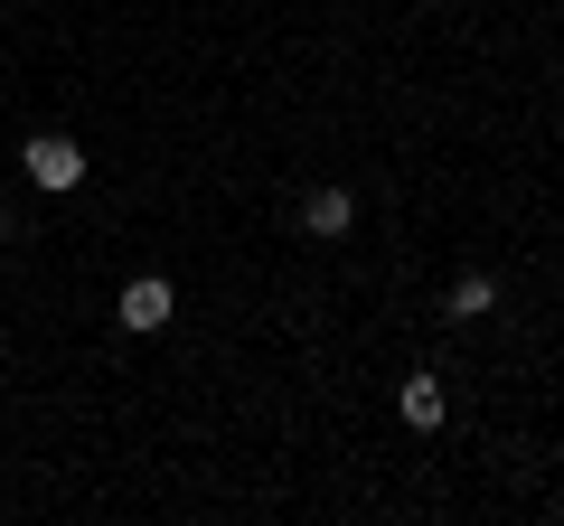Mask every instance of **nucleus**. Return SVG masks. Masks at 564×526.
Instances as JSON below:
<instances>
[{"label":"nucleus","instance_id":"6","mask_svg":"<svg viewBox=\"0 0 564 526\" xmlns=\"http://www.w3.org/2000/svg\"><path fill=\"white\" fill-rule=\"evenodd\" d=\"M0 244H10V217H0Z\"/></svg>","mask_w":564,"mask_h":526},{"label":"nucleus","instance_id":"2","mask_svg":"<svg viewBox=\"0 0 564 526\" xmlns=\"http://www.w3.org/2000/svg\"><path fill=\"white\" fill-rule=\"evenodd\" d=\"M170 310H180V302H170V283H161V273L122 283V329H170Z\"/></svg>","mask_w":564,"mask_h":526},{"label":"nucleus","instance_id":"3","mask_svg":"<svg viewBox=\"0 0 564 526\" xmlns=\"http://www.w3.org/2000/svg\"><path fill=\"white\" fill-rule=\"evenodd\" d=\"M302 226H311V235H348V226H358V198H348V188H311V198H302Z\"/></svg>","mask_w":564,"mask_h":526},{"label":"nucleus","instance_id":"1","mask_svg":"<svg viewBox=\"0 0 564 526\" xmlns=\"http://www.w3.org/2000/svg\"><path fill=\"white\" fill-rule=\"evenodd\" d=\"M20 169H29L39 188H76V179H85V151L66 142V132H29V142H20Z\"/></svg>","mask_w":564,"mask_h":526},{"label":"nucleus","instance_id":"5","mask_svg":"<svg viewBox=\"0 0 564 526\" xmlns=\"http://www.w3.org/2000/svg\"><path fill=\"white\" fill-rule=\"evenodd\" d=\"M489 302H499V283H489V273H462V283H452V302H443V320H462V329H470Z\"/></svg>","mask_w":564,"mask_h":526},{"label":"nucleus","instance_id":"4","mask_svg":"<svg viewBox=\"0 0 564 526\" xmlns=\"http://www.w3.org/2000/svg\"><path fill=\"white\" fill-rule=\"evenodd\" d=\"M395 405H404V424H414V432H433V424L452 414V405H443V376H404V385H395Z\"/></svg>","mask_w":564,"mask_h":526}]
</instances>
